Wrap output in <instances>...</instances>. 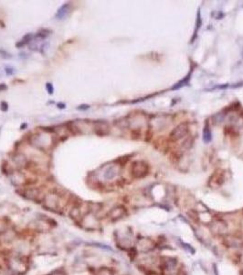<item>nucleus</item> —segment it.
Returning a JSON list of instances; mask_svg holds the SVG:
<instances>
[{"label": "nucleus", "mask_w": 243, "mask_h": 275, "mask_svg": "<svg viewBox=\"0 0 243 275\" xmlns=\"http://www.w3.org/2000/svg\"><path fill=\"white\" fill-rule=\"evenodd\" d=\"M137 248L140 251L146 253V252L151 251L152 250H154L155 243L152 239H150L148 238H140L138 240Z\"/></svg>", "instance_id": "4"}, {"label": "nucleus", "mask_w": 243, "mask_h": 275, "mask_svg": "<svg viewBox=\"0 0 243 275\" xmlns=\"http://www.w3.org/2000/svg\"><path fill=\"white\" fill-rule=\"evenodd\" d=\"M58 106H59L60 108H64V107L66 106H65L64 104H59Z\"/></svg>", "instance_id": "15"}, {"label": "nucleus", "mask_w": 243, "mask_h": 275, "mask_svg": "<svg viewBox=\"0 0 243 275\" xmlns=\"http://www.w3.org/2000/svg\"><path fill=\"white\" fill-rule=\"evenodd\" d=\"M69 8V3H66L64 5H62L60 8L58 9L57 13H56V18H59V19L63 18L66 16V14L68 13Z\"/></svg>", "instance_id": "8"}, {"label": "nucleus", "mask_w": 243, "mask_h": 275, "mask_svg": "<svg viewBox=\"0 0 243 275\" xmlns=\"http://www.w3.org/2000/svg\"><path fill=\"white\" fill-rule=\"evenodd\" d=\"M211 230L217 235H225L228 232V225L221 220H217L210 226Z\"/></svg>", "instance_id": "5"}, {"label": "nucleus", "mask_w": 243, "mask_h": 275, "mask_svg": "<svg viewBox=\"0 0 243 275\" xmlns=\"http://www.w3.org/2000/svg\"><path fill=\"white\" fill-rule=\"evenodd\" d=\"M1 106H2L1 108H2L3 111H6V110H8V104H6V102H2V103H1Z\"/></svg>", "instance_id": "12"}, {"label": "nucleus", "mask_w": 243, "mask_h": 275, "mask_svg": "<svg viewBox=\"0 0 243 275\" xmlns=\"http://www.w3.org/2000/svg\"><path fill=\"white\" fill-rule=\"evenodd\" d=\"M126 214H127L126 209L122 205H118V206L113 207L109 212L108 217L112 220V221H117V220H120L123 217L125 216Z\"/></svg>", "instance_id": "3"}, {"label": "nucleus", "mask_w": 243, "mask_h": 275, "mask_svg": "<svg viewBox=\"0 0 243 275\" xmlns=\"http://www.w3.org/2000/svg\"><path fill=\"white\" fill-rule=\"evenodd\" d=\"M44 203L45 206L48 210H54V209H59L60 207V195L58 194H48L45 198H44Z\"/></svg>", "instance_id": "2"}, {"label": "nucleus", "mask_w": 243, "mask_h": 275, "mask_svg": "<svg viewBox=\"0 0 243 275\" xmlns=\"http://www.w3.org/2000/svg\"><path fill=\"white\" fill-rule=\"evenodd\" d=\"M32 38V34H27L26 36H24V38L19 41V42L17 43V47L19 48V47H23L24 45H26L29 41L30 40V39Z\"/></svg>", "instance_id": "10"}, {"label": "nucleus", "mask_w": 243, "mask_h": 275, "mask_svg": "<svg viewBox=\"0 0 243 275\" xmlns=\"http://www.w3.org/2000/svg\"><path fill=\"white\" fill-rule=\"evenodd\" d=\"M172 275H177V274H172Z\"/></svg>", "instance_id": "16"}, {"label": "nucleus", "mask_w": 243, "mask_h": 275, "mask_svg": "<svg viewBox=\"0 0 243 275\" xmlns=\"http://www.w3.org/2000/svg\"><path fill=\"white\" fill-rule=\"evenodd\" d=\"M96 275H114V273H113V271L108 267H101L100 269L97 271Z\"/></svg>", "instance_id": "9"}, {"label": "nucleus", "mask_w": 243, "mask_h": 275, "mask_svg": "<svg viewBox=\"0 0 243 275\" xmlns=\"http://www.w3.org/2000/svg\"><path fill=\"white\" fill-rule=\"evenodd\" d=\"M186 132H187L186 126H185V125H183V124H182V125L178 126L177 128H176L175 129L173 130V132L171 134V138L173 140H180L181 138H183L186 135Z\"/></svg>", "instance_id": "6"}, {"label": "nucleus", "mask_w": 243, "mask_h": 275, "mask_svg": "<svg viewBox=\"0 0 243 275\" xmlns=\"http://www.w3.org/2000/svg\"><path fill=\"white\" fill-rule=\"evenodd\" d=\"M46 87H47L48 93V94H53V91H54V89H53L52 85H51V84H50V82H48L47 85H46Z\"/></svg>", "instance_id": "11"}, {"label": "nucleus", "mask_w": 243, "mask_h": 275, "mask_svg": "<svg viewBox=\"0 0 243 275\" xmlns=\"http://www.w3.org/2000/svg\"><path fill=\"white\" fill-rule=\"evenodd\" d=\"M52 275H65L64 273H61L60 271H56L55 273H53Z\"/></svg>", "instance_id": "14"}, {"label": "nucleus", "mask_w": 243, "mask_h": 275, "mask_svg": "<svg viewBox=\"0 0 243 275\" xmlns=\"http://www.w3.org/2000/svg\"><path fill=\"white\" fill-rule=\"evenodd\" d=\"M89 107H90V106H89L88 105H82V106H79L78 109H80V110H85V109H88Z\"/></svg>", "instance_id": "13"}, {"label": "nucleus", "mask_w": 243, "mask_h": 275, "mask_svg": "<svg viewBox=\"0 0 243 275\" xmlns=\"http://www.w3.org/2000/svg\"><path fill=\"white\" fill-rule=\"evenodd\" d=\"M152 275H157V274H152Z\"/></svg>", "instance_id": "17"}, {"label": "nucleus", "mask_w": 243, "mask_h": 275, "mask_svg": "<svg viewBox=\"0 0 243 275\" xmlns=\"http://www.w3.org/2000/svg\"><path fill=\"white\" fill-rule=\"evenodd\" d=\"M225 243L228 246V247H240L242 244V240L235 236H227L225 238Z\"/></svg>", "instance_id": "7"}, {"label": "nucleus", "mask_w": 243, "mask_h": 275, "mask_svg": "<svg viewBox=\"0 0 243 275\" xmlns=\"http://www.w3.org/2000/svg\"><path fill=\"white\" fill-rule=\"evenodd\" d=\"M148 165L144 161H135L132 164L131 173L134 178H143L148 173Z\"/></svg>", "instance_id": "1"}]
</instances>
